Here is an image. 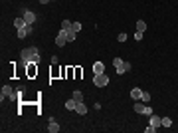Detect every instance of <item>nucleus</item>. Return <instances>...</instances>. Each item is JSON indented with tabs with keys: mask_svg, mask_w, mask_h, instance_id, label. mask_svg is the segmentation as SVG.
<instances>
[{
	"mask_svg": "<svg viewBox=\"0 0 178 133\" xmlns=\"http://www.w3.org/2000/svg\"><path fill=\"white\" fill-rule=\"evenodd\" d=\"M20 60H22V64H40V50H38L36 46H28L24 48L22 52H20Z\"/></svg>",
	"mask_w": 178,
	"mask_h": 133,
	"instance_id": "f257e3e1",
	"label": "nucleus"
},
{
	"mask_svg": "<svg viewBox=\"0 0 178 133\" xmlns=\"http://www.w3.org/2000/svg\"><path fill=\"white\" fill-rule=\"evenodd\" d=\"M93 84L97 87H105L109 84V78H107V74H97V76L93 78Z\"/></svg>",
	"mask_w": 178,
	"mask_h": 133,
	"instance_id": "f03ea898",
	"label": "nucleus"
},
{
	"mask_svg": "<svg viewBox=\"0 0 178 133\" xmlns=\"http://www.w3.org/2000/svg\"><path fill=\"white\" fill-rule=\"evenodd\" d=\"M20 12H22V18L26 20V24H32V26H34V22H36V14H34V12H30L28 8H22Z\"/></svg>",
	"mask_w": 178,
	"mask_h": 133,
	"instance_id": "7ed1b4c3",
	"label": "nucleus"
},
{
	"mask_svg": "<svg viewBox=\"0 0 178 133\" xmlns=\"http://www.w3.org/2000/svg\"><path fill=\"white\" fill-rule=\"evenodd\" d=\"M66 44H67V36H66V30H61V32H60V34L56 36V46H57V48H63Z\"/></svg>",
	"mask_w": 178,
	"mask_h": 133,
	"instance_id": "20e7f679",
	"label": "nucleus"
},
{
	"mask_svg": "<svg viewBox=\"0 0 178 133\" xmlns=\"http://www.w3.org/2000/svg\"><path fill=\"white\" fill-rule=\"evenodd\" d=\"M146 105H149V103H143V101L139 100V101H135V105H133V109H135L137 113H141V115H145V109H146Z\"/></svg>",
	"mask_w": 178,
	"mask_h": 133,
	"instance_id": "39448f33",
	"label": "nucleus"
},
{
	"mask_svg": "<svg viewBox=\"0 0 178 133\" xmlns=\"http://www.w3.org/2000/svg\"><path fill=\"white\" fill-rule=\"evenodd\" d=\"M30 32H32V24H26L24 28H20V30H18V38H20V40L26 38V36H28Z\"/></svg>",
	"mask_w": 178,
	"mask_h": 133,
	"instance_id": "423d86ee",
	"label": "nucleus"
},
{
	"mask_svg": "<svg viewBox=\"0 0 178 133\" xmlns=\"http://www.w3.org/2000/svg\"><path fill=\"white\" fill-rule=\"evenodd\" d=\"M115 70H117V74H119V76H123L125 71H131V64H129V62H123L121 66H119V68H115Z\"/></svg>",
	"mask_w": 178,
	"mask_h": 133,
	"instance_id": "0eeeda50",
	"label": "nucleus"
},
{
	"mask_svg": "<svg viewBox=\"0 0 178 133\" xmlns=\"http://www.w3.org/2000/svg\"><path fill=\"white\" fill-rule=\"evenodd\" d=\"M150 125L158 129L160 125H162V117H158V115H155V113H152V115H150Z\"/></svg>",
	"mask_w": 178,
	"mask_h": 133,
	"instance_id": "6e6552de",
	"label": "nucleus"
},
{
	"mask_svg": "<svg viewBox=\"0 0 178 133\" xmlns=\"http://www.w3.org/2000/svg\"><path fill=\"white\" fill-rule=\"evenodd\" d=\"M93 74H95V76H97V74H105L103 62H95V64H93Z\"/></svg>",
	"mask_w": 178,
	"mask_h": 133,
	"instance_id": "1a4fd4ad",
	"label": "nucleus"
},
{
	"mask_svg": "<svg viewBox=\"0 0 178 133\" xmlns=\"http://www.w3.org/2000/svg\"><path fill=\"white\" fill-rule=\"evenodd\" d=\"M131 97H133L135 101H139V100L143 97V90H139V87H133V90H131Z\"/></svg>",
	"mask_w": 178,
	"mask_h": 133,
	"instance_id": "9d476101",
	"label": "nucleus"
},
{
	"mask_svg": "<svg viewBox=\"0 0 178 133\" xmlns=\"http://www.w3.org/2000/svg\"><path fill=\"white\" fill-rule=\"evenodd\" d=\"M75 111H77L79 115H85V113H87V107H85L83 101H77V107H75Z\"/></svg>",
	"mask_w": 178,
	"mask_h": 133,
	"instance_id": "9b49d317",
	"label": "nucleus"
},
{
	"mask_svg": "<svg viewBox=\"0 0 178 133\" xmlns=\"http://www.w3.org/2000/svg\"><path fill=\"white\" fill-rule=\"evenodd\" d=\"M48 131H50V133H57V131H60V125H57L54 119H50V127H48Z\"/></svg>",
	"mask_w": 178,
	"mask_h": 133,
	"instance_id": "f8f14e48",
	"label": "nucleus"
},
{
	"mask_svg": "<svg viewBox=\"0 0 178 133\" xmlns=\"http://www.w3.org/2000/svg\"><path fill=\"white\" fill-rule=\"evenodd\" d=\"M14 26H16V30H20V28H24L26 26V20L22 18V16H18V18L14 20Z\"/></svg>",
	"mask_w": 178,
	"mask_h": 133,
	"instance_id": "ddd939ff",
	"label": "nucleus"
},
{
	"mask_svg": "<svg viewBox=\"0 0 178 133\" xmlns=\"http://www.w3.org/2000/svg\"><path fill=\"white\" fill-rule=\"evenodd\" d=\"M75 107H77V101H75L73 97H71V100H67V101H66V109H75Z\"/></svg>",
	"mask_w": 178,
	"mask_h": 133,
	"instance_id": "4468645a",
	"label": "nucleus"
},
{
	"mask_svg": "<svg viewBox=\"0 0 178 133\" xmlns=\"http://www.w3.org/2000/svg\"><path fill=\"white\" fill-rule=\"evenodd\" d=\"M38 64H28V76L32 78V76H36V71H38Z\"/></svg>",
	"mask_w": 178,
	"mask_h": 133,
	"instance_id": "2eb2a0df",
	"label": "nucleus"
},
{
	"mask_svg": "<svg viewBox=\"0 0 178 133\" xmlns=\"http://www.w3.org/2000/svg\"><path fill=\"white\" fill-rule=\"evenodd\" d=\"M137 30H139V32H145L146 30V22L145 20H139V22H137Z\"/></svg>",
	"mask_w": 178,
	"mask_h": 133,
	"instance_id": "dca6fc26",
	"label": "nucleus"
},
{
	"mask_svg": "<svg viewBox=\"0 0 178 133\" xmlns=\"http://www.w3.org/2000/svg\"><path fill=\"white\" fill-rule=\"evenodd\" d=\"M75 34H77V32H73V30H66V36H67V42H73V40H75Z\"/></svg>",
	"mask_w": 178,
	"mask_h": 133,
	"instance_id": "f3484780",
	"label": "nucleus"
},
{
	"mask_svg": "<svg viewBox=\"0 0 178 133\" xmlns=\"http://www.w3.org/2000/svg\"><path fill=\"white\" fill-rule=\"evenodd\" d=\"M73 100H75V101H83V93H81L79 90H75V91H73Z\"/></svg>",
	"mask_w": 178,
	"mask_h": 133,
	"instance_id": "a211bd4d",
	"label": "nucleus"
},
{
	"mask_svg": "<svg viewBox=\"0 0 178 133\" xmlns=\"http://www.w3.org/2000/svg\"><path fill=\"white\" fill-rule=\"evenodd\" d=\"M71 24H73V22H69V20H63V22H61V30H69Z\"/></svg>",
	"mask_w": 178,
	"mask_h": 133,
	"instance_id": "6ab92c4d",
	"label": "nucleus"
},
{
	"mask_svg": "<svg viewBox=\"0 0 178 133\" xmlns=\"http://www.w3.org/2000/svg\"><path fill=\"white\" fill-rule=\"evenodd\" d=\"M69 30H73V32H79V30H81V24H79V22H73Z\"/></svg>",
	"mask_w": 178,
	"mask_h": 133,
	"instance_id": "aec40b11",
	"label": "nucleus"
},
{
	"mask_svg": "<svg viewBox=\"0 0 178 133\" xmlns=\"http://www.w3.org/2000/svg\"><path fill=\"white\" fill-rule=\"evenodd\" d=\"M162 125L164 127H170V125H172V119L170 117H162Z\"/></svg>",
	"mask_w": 178,
	"mask_h": 133,
	"instance_id": "412c9836",
	"label": "nucleus"
},
{
	"mask_svg": "<svg viewBox=\"0 0 178 133\" xmlns=\"http://www.w3.org/2000/svg\"><path fill=\"white\" fill-rule=\"evenodd\" d=\"M141 101H143V103H149V101H150V95L146 93V91H143V97H141Z\"/></svg>",
	"mask_w": 178,
	"mask_h": 133,
	"instance_id": "4be33fe9",
	"label": "nucleus"
},
{
	"mask_svg": "<svg viewBox=\"0 0 178 133\" xmlns=\"http://www.w3.org/2000/svg\"><path fill=\"white\" fill-rule=\"evenodd\" d=\"M143 36H145V32H139V30L135 32V40H137V42H141V40H143Z\"/></svg>",
	"mask_w": 178,
	"mask_h": 133,
	"instance_id": "5701e85b",
	"label": "nucleus"
},
{
	"mask_svg": "<svg viewBox=\"0 0 178 133\" xmlns=\"http://www.w3.org/2000/svg\"><path fill=\"white\" fill-rule=\"evenodd\" d=\"M121 64H123V60H121V58H115V60H113V66H115V68H119Z\"/></svg>",
	"mask_w": 178,
	"mask_h": 133,
	"instance_id": "b1692460",
	"label": "nucleus"
},
{
	"mask_svg": "<svg viewBox=\"0 0 178 133\" xmlns=\"http://www.w3.org/2000/svg\"><path fill=\"white\" fill-rule=\"evenodd\" d=\"M117 40H119V42H125V40H127V34H125V32H121V34L117 36Z\"/></svg>",
	"mask_w": 178,
	"mask_h": 133,
	"instance_id": "393cba45",
	"label": "nucleus"
},
{
	"mask_svg": "<svg viewBox=\"0 0 178 133\" xmlns=\"http://www.w3.org/2000/svg\"><path fill=\"white\" fill-rule=\"evenodd\" d=\"M145 131H146V133H155V131H156V127H152V125H149V127H146Z\"/></svg>",
	"mask_w": 178,
	"mask_h": 133,
	"instance_id": "a878e982",
	"label": "nucleus"
},
{
	"mask_svg": "<svg viewBox=\"0 0 178 133\" xmlns=\"http://www.w3.org/2000/svg\"><path fill=\"white\" fill-rule=\"evenodd\" d=\"M48 2H52V0H40V4H48Z\"/></svg>",
	"mask_w": 178,
	"mask_h": 133,
	"instance_id": "bb28decb",
	"label": "nucleus"
}]
</instances>
